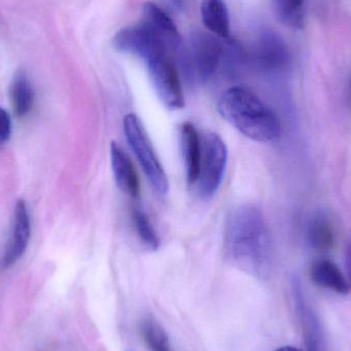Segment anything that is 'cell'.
<instances>
[{"label": "cell", "instance_id": "cell-1", "mask_svg": "<svg viewBox=\"0 0 351 351\" xmlns=\"http://www.w3.org/2000/svg\"><path fill=\"white\" fill-rule=\"evenodd\" d=\"M224 251L227 259L243 271L265 276L272 261L271 235L263 213L254 204L231 210L226 221Z\"/></svg>", "mask_w": 351, "mask_h": 351}, {"label": "cell", "instance_id": "cell-2", "mask_svg": "<svg viewBox=\"0 0 351 351\" xmlns=\"http://www.w3.org/2000/svg\"><path fill=\"white\" fill-rule=\"evenodd\" d=\"M221 117L254 141L269 143L280 137L282 123L278 114L249 88L233 86L218 101Z\"/></svg>", "mask_w": 351, "mask_h": 351}, {"label": "cell", "instance_id": "cell-3", "mask_svg": "<svg viewBox=\"0 0 351 351\" xmlns=\"http://www.w3.org/2000/svg\"><path fill=\"white\" fill-rule=\"evenodd\" d=\"M180 49L182 71L188 80L206 84L216 75L224 49L214 35L202 31L191 33Z\"/></svg>", "mask_w": 351, "mask_h": 351}, {"label": "cell", "instance_id": "cell-4", "mask_svg": "<svg viewBox=\"0 0 351 351\" xmlns=\"http://www.w3.org/2000/svg\"><path fill=\"white\" fill-rule=\"evenodd\" d=\"M123 132L130 147L137 158L144 174L154 191L166 195L170 189L168 176L154 149L141 119L135 113H129L123 119Z\"/></svg>", "mask_w": 351, "mask_h": 351}, {"label": "cell", "instance_id": "cell-5", "mask_svg": "<svg viewBox=\"0 0 351 351\" xmlns=\"http://www.w3.org/2000/svg\"><path fill=\"white\" fill-rule=\"evenodd\" d=\"M228 162V150L222 138L215 133L204 134L202 139V156L198 171V193L210 198L218 191L224 179Z\"/></svg>", "mask_w": 351, "mask_h": 351}, {"label": "cell", "instance_id": "cell-6", "mask_svg": "<svg viewBox=\"0 0 351 351\" xmlns=\"http://www.w3.org/2000/svg\"><path fill=\"white\" fill-rule=\"evenodd\" d=\"M115 49L145 60L146 63L156 58L167 57V49L145 25H131L117 31L112 39Z\"/></svg>", "mask_w": 351, "mask_h": 351}, {"label": "cell", "instance_id": "cell-7", "mask_svg": "<svg viewBox=\"0 0 351 351\" xmlns=\"http://www.w3.org/2000/svg\"><path fill=\"white\" fill-rule=\"evenodd\" d=\"M148 73L152 86L162 104L171 110H179L185 105L179 74L168 57L148 62Z\"/></svg>", "mask_w": 351, "mask_h": 351}, {"label": "cell", "instance_id": "cell-8", "mask_svg": "<svg viewBox=\"0 0 351 351\" xmlns=\"http://www.w3.org/2000/svg\"><path fill=\"white\" fill-rule=\"evenodd\" d=\"M142 14V24L145 25L156 35L168 53L180 49L182 45L181 35L174 21L167 14L166 10L154 2L147 1L143 5Z\"/></svg>", "mask_w": 351, "mask_h": 351}, {"label": "cell", "instance_id": "cell-9", "mask_svg": "<svg viewBox=\"0 0 351 351\" xmlns=\"http://www.w3.org/2000/svg\"><path fill=\"white\" fill-rule=\"evenodd\" d=\"M258 65L266 71H282L290 63L288 47L284 39L271 30H265L258 37L255 47Z\"/></svg>", "mask_w": 351, "mask_h": 351}, {"label": "cell", "instance_id": "cell-10", "mask_svg": "<svg viewBox=\"0 0 351 351\" xmlns=\"http://www.w3.org/2000/svg\"><path fill=\"white\" fill-rule=\"evenodd\" d=\"M30 239V218L26 204L19 200L14 208V222L12 234L5 253L2 258V267L8 268L14 265L24 255Z\"/></svg>", "mask_w": 351, "mask_h": 351}, {"label": "cell", "instance_id": "cell-11", "mask_svg": "<svg viewBox=\"0 0 351 351\" xmlns=\"http://www.w3.org/2000/svg\"><path fill=\"white\" fill-rule=\"evenodd\" d=\"M179 142L188 185H195L202 156V138L193 123H183L180 125Z\"/></svg>", "mask_w": 351, "mask_h": 351}, {"label": "cell", "instance_id": "cell-12", "mask_svg": "<svg viewBox=\"0 0 351 351\" xmlns=\"http://www.w3.org/2000/svg\"><path fill=\"white\" fill-rule=\"evenodd\" d=\"M110 158L113 175L119 189L131 197H138L140 194V180L137 171L130 156L117 142L111 143Z\"/></svg>", "mask_w": 351, "mask_h": 351}, {"label": "cell", "instance_id": "cell-13", "mask_svg": "<svg viewBox=\"0 0 351 351\" xmlns=\"http://www.w3.org/2000/svg\"><path fill=\"white\" fill-rule=\"evenodd\" d=\"M311 276L313 282L322 288L341 295L350 293V284L341 269L330 260L321 259L315 261L311 266Z\"/></svg>", "mask_w": 351, "mask_h": 351}, {"label": "cell", "instance_id": "cell-14", "mask_svg": "<svg viewBox=\"0 0 351 351\" xmlns=\"http://www.w3.org/2000/svg\"><path fill=\"white\" fill-rule=\"evenodd\" d=\"M336 241V231L331 219L317 213L311 217L307 226V243L309 247L319 253H328L333 249Z\"/></svg>", "mask_w": 351, "mask_h": 351}, {"label": "cell", "instance_id": "cell-15", "mask_svg": "<svg viewBox=\"0 0 351 351\" xmlns=\"http://www.w3.org/2000/svg\"><path fill=\"white\" fill-rule=\"evenodd\" d=\"M202 22L204 26L221 38L230 37V18L224 0H202Z\"/></svg>", "mask_w": 351, "mask_h": 351}, {"label": "cell", "instance_id": "cell-16", "mask_svg": "<svg viewBox=\"0 0 351 351\" xmlns=\"http://www.w3.org/2000/svg\"><path fill=\"white\" fill-rule=\"evenodd\" d=\"M10 99L14 114L18 117H25L34 104V90L27 76L23 72L14 76L10 88Z\"/></svg>", "mask_w": 351, "mask_h": 351}, {"label": "cell", "instance_id": "cell-17", "mask_svg": "<svg viewBox=\"0 0 351 351\" xmlns=\"http://www.w3.org/2000/svg\"><path fill=\"white\" fill-rule=\"evenodd\" d=\"M278 20L292 29H302L305 21V0H271Z\"/></svg>", "mask_w": 351, "mask_h": 351}, {"label": "cell", "instance_id": "cell-18", "mask_svg": "<svg viewBox=\"0 0 351 351\" xmlns=\"http://www.w3.org/2000/svg\"><path fill=\"white\" fill-rule=\"evenodd\" d=\"M142 337L152 351H172L166 331L154 319H144L141 326Z\"/></svg>", "mask_w": 351, "mask_h": 351}, {"label": "cell", "instance_id": "cell-19", "mask_svg": "<svg viewBox=\"0 0 351 351\" xmlns=\"http://www.w3.org/2000/svg\"><path fill=\"white\" fill-rule=\"evenodd\" d=\"M133 222L138 237H140L145 247L150 251H158L160 245V237H158V232L154 229L147 215L142 212L141 210H134Z\"/></svg>", "mask_w": 351, "mask_h": 351}, {"label": "cell", "instance_id": "cell-20", "mask_svg": "<svg viewBox=\"0 0 351 351\" xmlns=\"http://www.w3.org/2000/svg\"><path fill=\"white\" fill-rule=\"evenodd\" d=\"M301 307V315L305 321V333H306L307 351H322L321 334H319V324L313 313L305 309L303 303H299Z\"/></svg>", "mask_w": 351, "mask_h": 351}, {"label": "cell", "instance_id": "cell-21", "mask_svg": "<svg viewBox=\"0 0 351 351\" xmlns=\"http://www.w3.org/2000/svg\"><path fill=\"white\" fill-rule=\"evenodd\" d=\"M12 134V123L10 115L4 109L0 108V147L10 139Z\"/></svg>", "mask_w": 351, "mask_h": 351}, {"label": "cell", "instance_id": "cell-22", "mask_svg": "<svg viewBox=\"0 0 351 351\" xmlns=\"http://www.w3.org/2000/svg\"><path fill=\"white\" fill-rule=\"evenodd\" d=\"M195 0H167V3L173 12L177 14H187L193 8Z\"/></svg>", "mask_w": 351, "mask_h": 351}, {"label": "cell", "instance_id": "cell-23", "mask_svg": "<svg viewBox=\"0 0 351 351\" xmlns=\"http://www.w3.org/2000/svg\"><path fill=\"white\" fill-rule=\"evenodd\" d=\"M276 351H302L300 350H298V348H292V346H284V348H278V350Z\"/></svg>", "mask_w": 351, "mask_h": 351}, {"label": "cell", "instance_id": "cell-24", "mask_svg": "<svg viewBox=\"0 0 351 351\" xmlns=\"http://www.w3.org/2000/svg\"><path fill=\"white\" fill-rule=\"evenodd\" d=\"M350 268H351V247H350Z\"/></svg>", "mask_w": 351, "mask_h": 351}]
</instances>
